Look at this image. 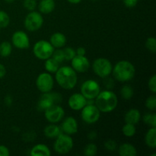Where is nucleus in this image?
<instances>
[{
  "label": "nucleus",
  "mask_w": 156,
  "mask_h": 156,
  "mask_svg": "<svg viewBox=\"0 0 156 156\" xmlns=\"http://www.w3.org/2000/svg\"><path fill=\"white\" fill-rule=\"evenodd\" d=\"M55 79L58 85L63 89H73L78 82L77 73L71 66H59L55 73Z\"/></svg>",
  "instance_id": "f257e3e1"
},
{
  "label": "nucleus",
  "mask_w": 156,
  "mask_h": 156,
  "mask_svg": "<svg viewBox=\"0 0 156 156\" xmlns=\"http://www.w3.org/2000/svg\"><path fill=\"white\" fill-rule=\"evenodd\" d=\"M94 100V105L102 113L112 112L118 105L117 94L109 89L101 91Z\"/></svg>",
  "instance_id": "f03ea898"
},
{
  "label": "nucleus",
  "mask_w": 156,
  "mask_h": 156,
  "mask_svg": "<svg viewBox=\"0 0 156 156\" xmlns=\"http://www.w3.org/2000/svg\"><path fill=\"white\" fill-rule=\"evenodd\" d=\"M111 73L118 82H127L134 78L136 69L133 64L129 61L120 60L114 65Z\"/></svg>",
  "instance_id": "7ed1b4c3"
},
{
  "label": "nucleus",
  "mask_w": 156,
  "mask_h": 156,
  "mask_svg": "<svg viewBox=\"0 0 156 156\" xmlns=\"http://www.w3.org/2000/svg\"><path fill=\"white\" fill-rule=\"evenodd\" d=\"M74 142L69 135L61 133L56 138L53 144V149L55 152L60 155L69 153L73 149Z\"/></svg>",
  "instance_id": "20e7f679"
},
{
  "label": "nucleus",
  "mask_w": 156,
  "mask_h": 156,
  "mask_svg": "<svg viewBox=\"0 0 156 156\" xmlns=\"http://www.w3.org/2000/svg\"><path fill=\"white\" fill-rule=\"evenodd\" d=\"M55 48L52 46L50 41L41 40L34 45L33 53L35 57L41 60H46L51 57Z\"/></svg>",
  "instance_id": "39448f33"
},
{
  "label": "nucleus",
  "mask_w": 156,
  "mask_h": 156,
  "mask_svg": "<svg viewBox=\"0 0 156 156\" xmlns=\"http://www.w3.org/2000/svg\"><path fill=\"white\" fill-rule=\"evenodd\" d=\"M91 67L96 76L102 79L108 77L111 74L113 69V65L111 61L104 57L96 59L93 62Z\"/></svg>",
  "instance_id": "423d86ee"
},
{
  "label": "nucleus",
  "mask_w": 156,
  "mask_h": 156,
  "mask_svg": "<svg viewBox=\"0 0 156 156\" xmlns=\"http://www.w3.org/2000/svg\"><path fill=\"white\" fill-rule=\"evenodd\" d=\"M44 24V18L41 12L31 11L26 15L24 25L26 30L30 32H34L40 30Z\"/></svg>",
  "instance_id": "0eeeda50"
},
{
  "label": "nucleus",
  "mask_w": 156,
  "mask_h": 156,
  "mask_svg": "<svg viewBox=\"0 0 156 156\" xmlns=\"http://www.w3.org/2000/svg\"><path fill=\"white\" fill-rule=\"evenodd\" d=\"M101 91V86L98 82L93 79H88L82 84L80 88V93L87 99H93L98 95Z\"/></svg>",
  "instance_id": "6e6552de"
},
{
  "label": "nucleus",
  "mask_w": 156,
  "mask_h": 156,
  "mask_svg": "<svg viewBox=\"0 0 156 156\" xmlns=\"http://www.w3.org/2000/svg\"><path fill=\"white\" fill-rule=\"evenodd\" d=\"M61 101H62V97L59 93L51 92V91L43 93L38 101V110L44 111L53 105H57V103L61 102Z\"/></svg>",
  "instance_id": "1a4fd4ad"
},
{
  "label": "nucleus",
  "mask_w": 156,
  "mask_h": 156,
  "mask_svg": "<svg viewBox=\"0 0 156 156\" xmlns=\"http://www.w3.org/2000/svg\"><path fill=\"white\" fill-rule=\"evenodd\" d=\"M81 111V117L82 120L88 124L95 123L100 119L101 111L95 105H86Z\"/></svg>",
  "instance_id": "9d476101"
},
{
  "label": "nucleus",
  "mask_w": 156,
  "mask_h": 156,
  "mask_svg": "<svg viewBox=\"0 0 156 156\" xmlns=\"http://www.w3.org/2000/svg\"><path fill=\"white\" fill-rule=\"evenodd\" d=\"M36 86L38 91L41 93H47L52 91L54 86V79L50 73H42L37 76L36 80Z\"/></svg>",
  "instance_id": "9b49d317"
},
{
  "label": "nucleus",
  "mask_w": 156,
  "mask_h": 156,
  "mask_svg": "<svg viewBox=\"0 0 156 156\" xmlns=\"http://www.w3.org/2000/svg\"><path fill=\"white\" fill-rule=\"evenodd\" d=\"M44 117L50 123H57L62 121L65 117V111L61 106L53 105L44 111Z\"/></svg>",
  "instance_id": "f8f14e48"
},
{
  "label": "nucleus",
  "mask_w": 156,
  "mask_h": 156,
  "mask_svg": "<svg viewBox=\"0 0 156 156\" xmlns=\"http://www.w3.org/2000/svg\"><path fill=\"white\" fill-rule=\"evenodd\" d=\"M12 45L19 50H26L30 47V39L27 34L23 30L14 32L12 37Z\"/></svg>",
  "instance_id": "ddd939ff"
},
{
  "label": "nucleus",
  "mask_w": 156,
  "mask_h": 156,
  "mask_svg": "<svg viewBox=\"0 0 156 156\" xmlns=\"http://www.w3.org/2000/svg\"><path fill=\"white\" fill-rule=\"evenodd\" d=\"M71 67L76 73H86L90 68V62L85 56L76 55L71 60Z\"/></svg>",
  "instance_id": "4468645a"
},
{
  "label": "nucleus",
  "mask_w": 156,
  "mask_h": 156,
  "mask_svg": "<svg viewBox=\"0 0 156 156\" xmlns=\"http://www.w3.org/2000/svg\"><path fill=\"white\" fill-rule=\"evenodd\" d=\"M61 131L67 135H73L78 132L79 126L76 118L73 117H68L64 119L60 126Z\"/></svg>",
  "instance_id": "2eb2a0df"
},
{
  "label": "nucleus",
  "mask_w": 156,
  "mask_h": 156,
  "mask_svg": "<svg viewBox=\"0 0 156 156\" xmlns=\"http://www.w3.org/2000/svg\"><path fill=\"white\" fill-rule=\"evenodd\" d=\"M87 99L81 93H74L68 100V105L73 111H81L86 105Z\"/></svg>",
  "instance_id": "dca6fc26"
},
{
  "label": "nucleus",
  "mask_w": 156,
  "mask_h": 156,
  "mask_svg": "<svg viewBox=\"0 0 156 156\" xmlns=\"http://www.w3.org/2000/svg\"><path fill=\"white\" fill-rule=\"evenodd\" d=\"M50 43L54 48H62L66 44V37L61 32H56L50 36Z\"/></svg>",
  "instance_id": "f3484780"
},
{
  "label": "nucleus",
  "mask_w": 156,
  "mask_h": 156,
  "mask_svg": "<svg viewBox=\"0 0 156 156\" xmlns=\"http://www.w3.org/2000/svg\"><path fill=\"white\" fill-rule=\"evenodd\" d=\"M141 120V114L138 109L132 108L125 114L124 121L126 123L136 125Z\"/></svg>",
  "instance_id": "a211bd4d"
},
{
  "label": "nucleus",
  "mask_w": 156,
  "mask_h": 156,
  "mask_svg": "<svg viewBox=\"0 0 156 156\" xmlns=\"http://www.w3.org/2000/svg\"><path fill=\"white\" fill-rule=\"evenodd\" d=\"M56 3L54 0H41L37 4L39 12L44 15H47L54 11Z\"/></svg>",
  "instance_id": "6ab92c4d"
},
{
  "label": "nucleus",
  "mask_w": 156,
  "mask_h": 156,
  "mask_svg": "<svg viewBox=\"0 0 156 156\" xmlns=\"http://www.w3.org/2000/svg\"><path fill=\"white\" fill-rule=\"evenodd\" d=\"M118 153L120 156H136L137 155V150L131 143H124L119 146Z\"/></svg>",
  "instance_id": "aec40b11"
},
{
  "label": "nucleus",
  "mask_w": 156,
  "mask_h": 156,
  "mask_svg": "<svg viewBox=\"0 0 156 156\" xmlns=\"http://www.w3.org/2000/svg\"><path fill=\"white\" fill-rule=\"evenodd\" d=\"M62 133L60 127L56 123H50L45 126L44 129V134L48 139H56Z\"/></svg>",
  "instance_id": "412c9836"
},
{
  "label": "nucleus",
  "mask_w": 156,
  "mask_h": 156,
  "mask_svg": "<svg viewBox=\"0 0 156 156\" xmlns=\"http://www.w3.org/2000/svg\"><path fill=\"white\" fill-rule=\"evenodd\" d=\"M31 156H50L51 155L50 149L44 144H37L33 146L30 151Z\"/></svg>",
  "instance_id": "4be33fe9"
},
{
  "label": "nucleus",
  "mask_w": 156,
  "mask_h": 156,
  "mask_svg": "<svg viewBox=\"0 0 156 156\" xmlns=\"http://www.w3.org/2000/svg\"><path fill=\"white\" fill-rule=\"evenodd\" d=\"M145 143L149 148H156V127H150L145 136Z\"/></svg>",
  "instance_id": "5701e85b"
},
{
  "label": "nucleus",
  "mask_w": 156,
  "mask_h": 156,
  "mask_svg": "<svg viewBox=\"0 0 156 156\" xmlns=\"http://www.w3.org/2000/svg\"><path fill=\"white\" fill-rule=\"evenodd\" d=\"M44 62V68H45L46 71L47 73H55L58 70V69L59 68V64L56 59H53V57H50L48 59H47Z\"/></svg>",
  "instance_id": "b1692460"
},
{
  "label": "nucleus",
  "mask_w": 156,
  "mask_h": 156,
  "mask_svg": "<svg viewBox=\"0 0 156 156\" xmlns=\"http://www.w3.org/2000/svg\"><path fill=\"white\" fill-rule=\"evenodd\" d=\"M12 52V44L9 41H3L0 44V56L8 57Z\"/></svg>",
  "instance_id": "393cba45"
},
{
  "label": "nucleus",
  "mask_w": 156,
  "mask_h": 156,
  "mask_svg": "<svg viewBox=\"0 0 156 156\" xmlns=\"http://www.w3.org/2000/svg\"><path fill=\"white\" fill-rule=\"evenodd\" d=\"M122 133L126 137H133L136 133V125L130 123H125L122 128Z\"/></svg>",
  "instance_id": "a878e982"
},
{
  "label": "nucleus",
  "mask_w": 156,
  "mask_h": 156,
  "mask_svg": "<svg viewBox=\"0 0 156 156\" xmlns=\"http://www.w3.org/2000/svg\"><path fill=\"white\" fill-rule=\"evenodd\" d=\"M143 120L150 127H156V114L154 113H146L143 117Z\"/></svg>",
  "instance_id": "bb28decb"
},
{
  "label": "nucleus",
  "mask_w": 156,
  "mask_h": 156,
  "mask_svg": "<svg viewBox=\"0 0 156 156\" xmlns=\"http://www.w3.org/2000/svg\"><path fill=\"white\" fill-rule=\"evenodd\" d=\"M133 89L131 86L127 85H123L121 88L120 90V94H121V97L123 98L124 100H129L133 98Z\"/></svg>",
  "instance_id": "cd10ccee"
},
{
  "label": "nucleus",
  "mask_w": 156,
  "mask_h": 156,
  "mask_svg": "<svg viewBox=\"0 0 156 156\" xmlns=\"http://www.w3.org/2000/svg\"><path fill=\"white\" fill-rule=\"evenodd\" d=\"M10 24V17L5 11L0 10V28H5Z\"/></svg>",
  "instance_id": "c85d7f7f"
},
{
  "label": "nucleus",
  "mask_w": 156,
  "mask_h": 156,
  "mask_svg": "<svg viewBox=\"0 0 156 156\" xmlns=\"http://www.w3.org/2000/svg\"><path fill=\"white\" fill-rule=\"evenodd\" d=\"M98 147L94 143H89L84 149V155L86 156H94L97 154Z\"/></svg>",
  "instance_id": "c756f323"
},
{
  "label": "nucleus",
  "mask_w": 156,
  "mask_h": 156,
  "mask_svg": "<svg viewBox=\"0 0 156 156\" xmlns=\"http://www.w3.org/2000/svg\"><path fill=\"white\" fill-rule=\"evenodd\" d=\"M146 107L147 108V109H149V111H155L156 110V97L155 96V94H153V95H151L149 97L147 98V99L146 100Z\"/></svg>",
  "instance_id": "7c9ffc66"
},
{
  "label": "nucleus",
  "mask_w": 156,
  "mask_h": 156,
  "mask_svg": "<svg viewBox=\"0 0 156 156\" xmlns=\"http://www.w3.org/2000/svg\"><path fill=\"white\" fill-rule=\"evenodd\" d=\"M146 47L151 53H155L156 52V40L154 37L147 38L146 41Z\"/></svg>",
  "instance_id": "2f4dec72"
},
{
  "label": "nucleus",
  "mask_w": 156,
  "mask_h": 156,
  "mask_svg": "<svg viewBox=\"0 0 156 156\" xmlns=\"http://www.w3.org/2000/svg\"><path fill=\"white\" fill-rule=\"evenodd\" d=\"M63 50L64 56H65V60L66 61H71L75 56H76V50L72 47H65Z\"/></svg>",
  "instance_id": "473e14b6"
},
{
  "label": "nucleus",
  "mask_w": 156,
  "mask_h": 156,
  "mask_svg": "<svg viewBox=\"0 0 156 156\" xmlns=\"http://www.w3.org/2000/svg\"><path fill=\"white\" fill-rule=\"evenodd\" d=\"M52 57H53L54 59H56L59 63L62 62L64 60H65L63 50H62V48L57 49V50H54V52H53V55H52Z\"/></svg>",
  "instance_id": "72a5a7b5"
},
{
  "label": "nucleus",
  "mask_w": 156,
  "mask_h": 156,
  "mask_svg": "<svg viewBox=\"0 0 156 156\" xmlns=\"http://www.w3.org/2000/svg\"><path fill=\"white\" fill-rule=\"evenodd\" d=\"M23 6L25 9L31 12V11L35 10V9L37 7V2L36 0H24Z\"/></svg>",
  "instance_id": "f704fd0d"
},
{
  "label": "nucleus",
  "mask_w": 156,
  "mask_h": 156,
  "mask_svg": "<svg viewBox=\"0 0 156 156\" xmlns=\"http://www.w3.org/2000/svg\"><path fill=\"white\" fill-rule=\"evenodd\" d=\"M148 88L153 94L156 93V75H153L150 77L148 82Z\"/></svg>",
  "instance_id": "c9c22d12"
},
{
  "label": "nucleus",
  "mask_w": 156,
  "mask_h": 156,
  "mask_svg": "<svg viewBox=\"0 0 156 156\" xmlns=\"http://www.w3.org/2000/svg\"><path fill=\"white\" fill-rule=\"evenodd\" d=\"M105 148L108 151L110 152H113V151H115L117 148V144L114 140H107L105 143Z\"/></svg>",
  "instance_id": "e433bc0d"
},
{
  "label": "nucleus",
  "mask_w": 156,
  "mask_h": 156,
  "mask_svg": "<svg viewBox=\"0 0 156 156\" xmlns=\"http://www.w3.org/2000/svg\"><path fill=\"white\" fill-rule=\"evenodd\" d=\"M139 0H123L124 5L127 8H133L138 3Z\"/></svg>",
  "instance_id": "4c0bfd02"
},
{
  "label": "nucleus",
  "mask_w": 156,
  "mask_h": 156,
  "mask_svg": "<svg viewBox=\"0 0 156 156\" xmlns=\"http://www.w3.org/2000/svg\"><path fill=\"white\" fill-rule=\"evenodd\" d=\"M35 137H36V135H35V133H34L33 131L31 132H27L26 133H24V140H26V141H32V140H35Z\"/></svg>",
  "instance_id": "58836bf2"
},
{
  "label": "nucleus",
  "mask_w": 156,
  "mask_h": 156,
  "mask_svg": "<svg viewBox=\"0 0 156 156\" xmlns=\"http://www.w3.org/2000/svg\"><path fill=\"white\" fill-rule=\"evenodd\" d=\"M10 155L9 149L5 146L0 145V156H9Z\"/></svg>",
  "instance_id": "ea45409f"
},
{
  "label": "nucleus",
  "mask_w": 156,
  "mask_h": 156,
  "mask_svg": "<svg viewBox=\"0 0 156 156\" xmlns=\"http://www.w3.org/2000/svg\"><path fill=\"white\" fill-rule=\"evenodd\" d=\"M76 55H78V56H85V54H86V50L83 47H79L76 50Z\"/></svg>",
  "instance_id": "a19ab883"
},
{
  "label": "nucleus",
  "mask_w": 156,
  "mask_h": 156,
  "mask_svg": "<svg viewBox=\"0 0 156 156\" xmlns=\"http://www.w3.org/2000/svg\"><path fill=\"white\" fill-rule=\"evenodd\" d=\"M4 101H5V104L8 107H10L11 105H12V103H13V99H12V97L11 95H9V94H8V95L5 96Z\"/></svg>",
  "instance_id": "79ce46f5"
},
{
  "label": "nucleus",
  "mask_w": 156,
  "mask_h": 156,
  "mask_svg": "<svg viewBox=\"0 0 156 156\" xmlns=\"http://www.w3.org/2000/svg\"><path fill=\"white\" fill-rule=\"evenodd\" d=\"M6 74V69L3 64L0 63V79L5 77Z\"/></svg>",
  "instance_id": "37998d69"
},
{
  "label": "nucleus",
  "mask_w": 156,
  "mask_h": 156,
  "mask_svg": "<svg viewBox=\"0 0 156 156\" xmlns=\"http://www.w3.org/2000/svg\"><path fill=\"white\" fill-rule=\"evenodd\" d=\"M88 137L89 140H95L96 137H97V133H96L94 131H91V132H90L89 133H88Z\"/></svg>",
  "instance_id": "c03bdc74"
},
{
  "label": "nucleus",
  "mask_w": 156,
  "mask_h": 156,
  "mask_svg": "<svg viewBox=\"0 0 156 156\" xmlns=\"http://www.w3.org/2000/svg\"><path fill=\"white\" fill-rule=\"evenodd\" d=\"M71 4H79L82 2V0H67Z\"/></svg>",
  "instance_id": "a18cd8bd"
},
{
  "label": "nucleus",
  "mask_w": 156,
  "mask_h": 156,
  "mask_svg": "<svg viewBox=\"0 0 156 156\" xmlns=\"http://www.w3.org/2000/svg\"><path fill=\"white\" fill-rule=\"evenodd\" d=\"M5 2L7 3H12L15 2V0H5Z\"/></svg>",
  "instance_id": "49530a36"
},
{
  "label": "nucleus",
  "mask_w": 156,
  "mask_h": 156,
  "mask_svg": "<svg viewBox=\"0 0 156 156\" xmlns=\"http://www.w3.org/2000/svg\"><path fill=\"white\" fill-rule=\"evenodd\" d=\"M92 1H97V0H92Z\"/></svg>",
  "instance_id": "de8ad7c7"
},
{
  "label": "nucleus",
  "mask_w": 156,
  "mask_h": 156,
  "mask_svg": "<svg viewBox=\"0 0 156 156\" xmlns=\"http://www.w3.org/2000/svg\"><path fill=\"white\" fill-rule=\"evenodd\" d=\"M0 30H1V28H0Z\"/></svg>",
  "instance_id": "09e8293b"
}]
</instances>
